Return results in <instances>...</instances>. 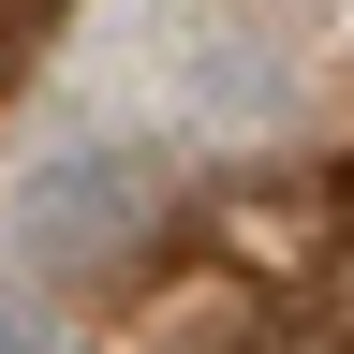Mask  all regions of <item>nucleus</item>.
<instances>
[{"instance_id":"f03ea898","label":"nucleus","mask_w":354,"mask_h":354,"mask_svg":"<svg viewBox=\"0 0 354 354\" xmlns=\"http://www.w3.org/2000/svg\"><path fill=\"white\" fill-rule=\"evenodd\" d=\"M30 15H59V0H0V74H15V44H30Z\"/></svg>"},{"instance_id":"f257e3e1","label":"nucleus","mask_w":354,"mask_h":354,"mask_svg":"<svg viewBox=\"0 0 354 354\" xmlns=\"http://www.w3.org/2000/svg\"><path fill=\"white\" fill-rule=\"evenodd\" d=\"M118 207H133V162H118V148H88V162H59V177L30 192V251H59V266H74Z\"/></svg>"},{"instance_id":"7ed1b4c3","label":"nucleus","mask_w":354,"mask_h":354,"mask_svg":"<svg viewBox=\"0 0 354 354\" xmlns=\"http://www.w3.org/2000/svg\"><path fill=\"white\" fill-rule=\"evenodd\" d=\"M0 354H44V339H30V325H15V310H0Z\"/></svg>"}]
</instances>
